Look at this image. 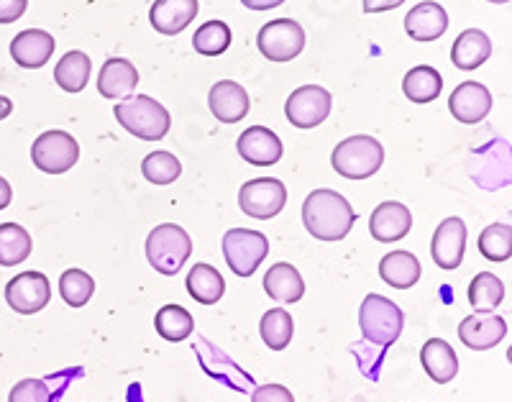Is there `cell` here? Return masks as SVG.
I'll return each mask as SVG.
<instances>
[{
	"instance_id": "cell-1",
	"label": "cell",
	"mask_w": 512,
	"mask_h": 402,
	"mask_svg": "<svg viewBox=\"0 0 512 402\" xmlns=\"http://www.w3.org/2000/svg\"><path fill=\"white\" fill-rule=\"evenodd\" d=\"M303 223L318 241H341L356 223V213L336 190H313L303 203Z\"/></svg>"
},
{
	"instance_id": "cell-2",
	"label": "cell",
	"mask_w": 512,
	"mask_h": 402,
	"mask_svg": "<svg viewBox=\"0 0 512 402\" xmlns=\"http://www.w3.org/2000/svg\"><path fill=\"white\" fill-rule=\"evenodd\" d=\"M113 113L123 129L141 141H162L172 126L167 108L149 95H126L118 100Z\"/></svg>"
},
{
	"instance_id": "cell-3",
	"label": "cell",
	"mask_w": 512,
	"mask_h": 402,
	"mask_svg": "<svg viewBox=\"0 0 512 402\" xmlns=\"http://www.w3.org/2000/svg\"><path fill=\"white\" fill-rule=\"evenodd\" d=\"M333 169L346 180H367L384 164V149L374 136H349L333 149Z\"/></svg>"
},
{
	"instance_id": "cell-4",
	"label": "cell",
	"mask_w": 512,
	"mask_h": 402,
	"mask_svg": "<svg viewBox=\"0 0 512 402\" xmlns=\"http://www.w3.org/2000/svg\"><path fill=\"white\" fill-rule=\"evenodd\" d=\"M192 239L177 223H162L146 239V259L164 277H172L190 259Z\"/></svg>"
},
{
	"instance_id": "cell-5",
	"label": "cell",
	"mask_w": 512,
	"mask_h": 402,
	"mask_svg": "<svg viewBox=\"0 0 512 402\" xmlns=\"http://www.w3.org/2000/svg\"><path fill=\"white\" fill-rule=\"evenodd\" d=\"M359 326L361 336L377 346H392L400 338L405 315L400 305L392 303L390 298L382 295H367L359 308Z\"/></svg>"
},
{
	"instance_id": "cell-6",
	"label": "cell",
	"mask_w": 512,
	"mask_h": 402,
	"mask_svg": "<svg viewBox=\"0 0 512 402\" xmlns=\"http://www.w3.org/2000/svg\"><path fill=\"white\" fill-rule=\"evenodd\" d=\"M269 241L267 236L259 231H249V228H231L223 236V257L231 272L236 277H251L259 269V264L267 259Z\"/></svg>"
},
{
	"instance_id": "cell-7",
	"label": "cell",
	"mask_w": 512,
	"mask_h": 402,
	"mask_svg": "<svg viewBox=\"0 0 512 402\" xmlns=\"http://www.w3.org/2000/svg\"><path fill=\"white\" fill-rule=\"evenodd\" d=\"M80 159V144L67 131H44L31 144V162L47 175H64Z\"/></svg>"
},
{
	"instance_id": "cell-8",
	"label": "cell",
	"mask_w": 512,
	"mask_h": 402,
	"mask_svg": "<svg viewBox=\"0 0 512 402\" xmlns=\"http://www.w3.org/2000/svg\"><path fill=\"white\" fill-rule=\"evenodd\" d=\"M256 47L269 62H290L305 49V31L292 18H277L259 29Z\"/></svg>"
},
{
	"instance_id": "cell-9",
	"label": "cell",
	"mask_w": 512,
	"mask_h": 402,
	"mask_svg": "<svg viewBox=\"0 0 512 402\" xmlns=\"http://www.w3.org/2000/svg\"><path fill=\"white\" fill-rule=\"evenodd\" d=\"M287 203V187L277 177H259L244 182L239 190V208L256 221H269L282 213Z\"/></svg>"
},
{
	"instance_id": "cell-10",
	"label": "cell",
	"mask_w": 512,
	"mask_h": 402,
	"mask_svg": "<svg viewBox=\"0 0 512 402\" xmlns=\"http://www.w3.org/2000/svg\"><path fill=\"white\" fill-rule=\"evenodd\" d=\"M333 98L326 88L320 85H303L287 98L285 116L297 129H315L331 116Z\"/></svg>"
},
{
	"instance_id": "cell-11",
	"label": "cell",
	"mask_w": 512,
	"mask_h": 402,
	"mask_svg": "<svg viewBox=\"0 0 512 402\" xmlns=\"http://www.w3.org/2000/svg\"><path fill=\"white\" fill-rule=\"evenodd\" d=\"M6 300L21 315H34L44 310L52 300V285H49L47 274L24 272L13 277L6 285Z\"/></svg>"
},
{
	"instance_id": "cell-12",
	"label": "cell",
	"mask_w": 512,
	"mask_h": 402,
	"mask_svg": "<svg viewBox=\"0 0 512 402\" xmlns=\"http://www.w3.org/2000/svg\"><path fill=\"white\" fill-rule=\"evenodd\" d=\"M466 251V223L461 218H446L441 221V226L436 228L431 241V254L433 262L441 269H456L464 262Z\"/></svg>"
},
{
	"instance_id": "cell-13",
	"label": "cell",
	"mask_w": 512,
	"mask_h": 402,
	"mask_svg": "<svg viewBox=\"0 0 512 402\" xmlns=\"http://www.w3.org/2000/svg\"><path fill=\"white\" fill-rule=\"evenodd\" d=\"M410 228H413V213L408 210V205L397 203V200L379 203L369 218V231L379 244H395V241L405 239Z\"/></svg>"
},
{
	"instance_id": "cell-14",
	"label": "cell",
	"mask_w": 512,
	"mask_h": 402,
	"mask_svg": "<svg viewBox=\"0 0 512 402\" xmlns=\"http://www.w3.org/2000/svg\"><path fill=\"white\" fill-rule=\"evenodd\" d=\"M507 336V321L502 315L492 313H474L466 315L459 326L461 344L469 346L472 351H487L492 346L502 344Z\"/></svg>"
},
{
	"instance_id": "cell-15",
	"label": "cell",
	"mask_w": 512,
	"mask_h": 402,
	"mask_svg": "<svg viewBox=\"0 0 512 402\" xmlns=\"http://www.w3.org/2000/svg\"><path fill=\"white\" fill-rule=\"evenodd\" d=\"M448 108H451V116L456 121L472 126V123L484 121L489 116V111H492V93L484 88L482 82H461L459 88L451 93Z\"/></svg>"
},
{
	"instance_id": "cell-16",
	"label": "cell",
	"mask_w": 512,
	"mask_h": 402,
	"mask_svg": "<svg viewBox=\"0 0 512 402\" xmlns=\"http://www.w3.org/2000/svg\"><path fill=\"white\" fill-rule=\"evenodd\" d=\"M239 149L241 159L254 167H272L282 159V141L280 136L274 134L267 126H251L244 134L239 136Z\"/></svg>"
},
{
	"instance_id": "cell-17",
	"label": "cell",
	"mask_w": 512,
	"mask_h": 402,
	"mask_svg": "<svg viewBox=\"0 0 512 402\" xmlns=\"http://www.w3.org/2000/svg\"><path fill=\"white\" fill-rule=\"evenodd\" d=\"M54 39L49 31L41 29H26L21 34L13 36L11 41V59L24 70H39L52 59L54 54Z\"/></svg>"
},
{
	"instance_id": "cell-18",
	"label": "cell",
	"mask_w": 512,
	"mask_h": 402,
	"mask_svg": "<svg viewBox=\"0 0 512 402\" xmlns=\"http://www.w3.org/2000/svg\"><path fill=\"white\" fill-rule=\"evenodd\" d=\"M208 105H210V113L216 116V121L239 123L244 121L246 113H249L251 100H249V93L241 88L239 82L221 80L210 88Z\"/></svg>"
},
{
	"instance_id": "cell-19",
	"label": "cell",
	"mask_w": 512,
	"mask_h": 402,
	"mask_svg": "<svg viewBox=\"0 0 512 402\" xmlns=\"http://www.w3.org/2000/svg\"><path fill=\"white\" fill-rule=\"evenodd\" d=\"M198 0H154L149 8V21L154 31L164 36H177L198 16Z\"/></svg>"
},
{
	"instance_id": "cell-20",
	"label": "cell",
	"mask_w": 512,
	"mask_h": 402,
	"mask_svg": "<svg viewBox=\"0 0 512 402\" xmlns=\"http://www.w3.org/2000/svg\"><path fill=\"white\" fill-rule=\"evenodd\" d=\"M136 85H139V72L134 62L121 57L105 59L98 75V93L105 100H123L126 95H134Z\"/></svg>"
},
{
	"instance_id": "cell-21",
	"label": "cell",
	"mask_w": 512,
	"mask_h": 402,
	"mask_svg": "<svg viewBox=\"0 0 512 402\" xmlns=\"http://www.w3.org/2000/svg\"><path fill=\"white\" fill-rule=\"evenodd\" d=\"M448 13L436 0H423L405 16V31L415 41H436L446 34Z\"/></svg>"
},
{
	"instance_id": "cell-22",
	"label": "cell",
	"mask_w": 512,
	"mask_h": 402,
	"mask_svg": "<svg viewBox=\"0 0 512 402\" xmlns=\"http://www.w3.org/2000/svg\"><path fill=\"white\" fill-rule=\"evenodd\" d=\"M420 362H423L425 374H428L433 382H438V385H448V382L459 374L456 351L451 349L443 338L425 341V346L420 349Z\"/></svg>"
},
{
	"instance_id": "cell-23",
	"label": "cell",
	"mask_w": 512,
	"mask_h": 402,
	"mask_svg": "<svg viewBox=\"0 0 512 402\" xmlns=\"http://www.w3.org/2000/svg\"><path fill=\"white\" fill-rule=\"evenodd\" d=\"M489 54H492V39H489L482 29H466L461 31L459 39L454 41L451 62H454L459 70L472 72L487 62Z\"/></svg>"
},
{
	"instance_id": "cell-24",
	"label": "cell",
	"mask_w": 512,
	"mask_h": 402,
	"mask_svg": "<svg viewBox=\"0 0 512 402\" xmlns=\"http://www.w3.org/2000/svg\"><path fill=\"white\" fill-rule=\"evenodd\" d=\"M264 290L274 303L292 305L305 295V282L292 264L280 262L264 274Z\"/></svg>"
},
{
	"instance_id": "cell-25",
	"label": "cell",
	"mask_w": 512,
	"mask_h": 402,
	"mask_svg": "<svg viewBox=\"0 0 512 402\" xmlns=\"http://www.w3.org/2000/svg\"><path fill=\"white\" fill-rule=\"evenodd\" d=\"M420 259L410 251H390L379 262V277L395 290H408L420 280Z\"/></svg>"
},
{
	"instance_id": "cell-26",
	"label": "cell",
	"mask_w": 512,
	"mask_h": 402,
	"mask_svg": "<svg viewBox=\"0 0 512 402\" xmlns=\"http://www.w3.org/2000/svg\"><path fill=\"white\" fill-rule=\"evenodd\" d=\"M187 292L200 305H216L226 292L223 274L210 264H195L187 274Z\"/></svg>"
},
{
	"instance_id": "cell-27",
	"label": "cell",
	"mask_w": 512,
	"mask_h": 402,
	"mask_svg": "<svg viewBox=\"0 0 512 402\" xmlns=\"http://www.w3.org/2000/svg\"><path fill=\"white\" fill-rule=\"evenodd\" d=\"M90 72H93V62L85 52H67L54 67V80L67 93H80L88 88Z\"/></svg>"
},
{
	"instance_id": "cell-28",
	"label": "cell",
	"mask_w": 512,
	"mask_h": 402,
	"mask_svg": "<svg viewBox=\"0 0 512 402\" xmlns=\"http://www.w3.org/2000/svg\"><path fill=\"white\" fill-rule=\"evenodd\" d=\"M34 241L24 226L0 223V267H16L31 257Z\"/></svg>"
},
{
	"instance_id": "cell-29",
	"label": "cell",
	"mask_w": 512,
	"mask_h": 402,
	"mask_svg": "<svg viewBox=\"0 0 512 402\" xmlns=\"http://www.w3.org/2000/svg\"><path fill=\"white\" fill-rule=\"evenodd\" d=\"M441 90L443 77L436 67H413L405 75V80H402V93H405L408 100H413V103H431V100H436L441 95Z\"/></svg>"
},
{
	"instance_id": "cell-30",
	"label": "cell",
	"mask_w": 512,
	"mask_h": 402,
	"mask_svg": "<svg viewBox=\"0 0 512 402\" xmlns=\"http://www.w3.org/2000/svg\"><path fill=\"white\" fill-rule=\"evenodd\" d=\"M154 328H157V333L164 341L180 344V341L192 336L195 321H192V315L182 305H164V308H159L157 318H154Z\"/></svg>"
},
{
	"instance_id": "cell-31",
	"label": "cell",
	"mask_w": 512,
	"mask_h": 402,
	"mask_svg": "<svg viewBox=\"0 0 512 402\" xmlns=\"http://www.w3.org/2000/svg\"><path fill=\"white\" fill-rule=\"evenodd\" d=\"M259 333H262L264 344L272 351H282L290 346L292 333H295V321L285 308H272L264 313L262 323H259Z\"/></svg>"
},
{
	"instance_id": "cell-32",
	"label": "cell",
	"mask_w": 512,
	"mask_h": 402,
	"mask_svg": "<svg viewBox=\"0 0 512 402\" xmlns=\"http://www.w3.org/2000/svg\"><path fill=\"white\" fill-rule=\"evenodd\" d=\"M505 300V285L497 274L482 272L469 285V303L477 313H489Z\"/></svg>"
},
{
	"instance_id": "cell-33",
	"label": "cell",
	"mask_w": 512,
	"mask_h": 402,
	"mask_svg": "<svg viewBox=\"0 0 512 402\" xmlns=\"http://www.w3.org/2000/svg\"><path fill=\"white\" fill-rule=\"evenodd\" d=\"M231 39L233 36L228 24L213 18V21H208V24H203L195 31V36H192V47H195L198 54H203V57H218V54H223L231 47Z\"/></svg>"
},
{
	"instance_id": "cell-34",
	"label": "cell",
	"mask_w": 512,
	"mask_h": 402,
	"mask_svg": "<svg viewBox=\"0 0 512 402\" xmlns=\"http://www.w3.org/2000/svg\"><path fill=\"white\" fill-rule=\"evenodd\" d=\"M479 251L489 262L502 264L512 257V228L507 223H492L479 234Z\"/></svg>"
},
{
	"instance_id": "cell-35",
	"label": "cell",
	"mask_w": 512,
	"mask_h": 402,
	"mask_svg": "<svg viewBox=\"0 0 512 402\" xmlns=\"http://www.w3.org/2000/svg\"><path fill=\"white\" fill-rule=\"evenodd\" d=\"M59 292H62V300L72 308H82L88 305L95 292V280L90 277L85 269H67V272L59 277Z\"/></svg>"
},
{
	"instance_id": "cell-36",
	"label": "cell",
	"mask_w": 512,
	"mask_h": 402,
	"mask_svg": "<svg viewBox=\"0 0 512 402\" xmlns=\"http://www.w3.org/2000/svg\"><path fill=\"white\" fill-rule=\"evenodd\" d=\"M141 172L152 185H172L182 175V162L172 152H152L141 162Z\"/></svg>"
},
{
	"instance_id": "cell-37",
	"label": "cell",
	"mask_w": 512,
	"mask_h": 402,
	"mask_svg": "<svg viewBox=\"0 0 512 402\" xmlns=\"http://www.w3.org/2000/svg\"><path fill=\"white\" fill-rule=\"evenodd\" d=\"M8 402H54L52 390L41 379H21L8 395Z\"/></svg>"
},
{
	"instance_id": "cell-38",
	"label": "cell",
	"mask_w": 512,
	"mask_h": 402,
	"mask_svg": "<svg viewBox=\"0 0 512 402\" xmlns=\"http://www.w3.org/2000/svg\"><path fill=\"white\" fill-rule=\"evenodd\" d=\"M251 402H295V397L282 385H262L254 390Z\"/></svg>"
},
{
	"instance_id": "cell-39",
	"label": "cell",
	"mask_w": 512,
	"mask_h": 402,
	"mask_svg": "<svg viewBox=\"0 0 512 402\" xmlns=\"http://www.w3.org/2000/svg\"><path fill=\"white\" fill-rule=\"evenodd\" d=\"M29 0H0V24H13L24 16Z\"/></svg>"
},
{
	"instance_id": "cell-40",
	"label": "cell",
	"mask_w": 512,
	"mask_h": 402,
	"mask_svg": "<svg viewBox=\"0 0 512 402\" xmlns=\"http://www.w3.org/2000/svg\"><path fill=\"white\" fill-rule=\"evenodd\" d=\"M405 0H364V11L367 13H384L400 8Z\"/></svg>"
},
{
	"instance_id": "cell-41",
	"label": "cell",
	"mask_w": 512,
	"mask_h": 402,
	"mask_svg": "<svg viewBox=\"0 0 512 402\" xmlns=\"http://www.w3.org/2000/svg\"><path fill=\"white\" fill-rule=\"evenodd\" d=\"M246 8H251V11H272V8L282 6L285 0H241Z\"/></svg>"
},
{
	"instance_id": "cell-42",
	"label": "cell",
	"mask_w": 512,
	"mask_h": 402,
	"mask_svg": "<svg viewBox=\"0 0 512 402\" xmlns=\"http://www.w3.org/2000/svg\"><path fill=\"white\" fill-rule=\"evenodd\" d=\"M11 200H13L11 182H8V180H3V177H0V210H3V208H8V205H11Z\"/></svg>"
},
{
	"instance_id": "cell-43",
	"label": "cell",
	"mask_w": 512,
	"mask_h": 402,
	"mask_svg": "<svg viewBox=\"0 0 512 402\" xmlns=\"http://www.w3.org/2000/svg\"><path fill=\"white\" fill-rule=\"evenodd\" d=\"M11 111H13L11 100H8L6 95H0V121H6V118L11 116Z\"/></svg>"
},
{
	"instance_id": "cell-44",
	"label": "cell",
	"mask_w": 512,
	"mask_h": 402,
	"mask_svg": "<svg viewBox=\"0 0 512 402\" xmlns=\"http://www.w3.org/2000/svg\"><path fill=\"white\" fill-rule=\"evenodd\" d=\"M489 3H500L502 6V3H510V0H489Z\"/></svg>"
}]
</instances>
